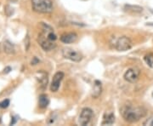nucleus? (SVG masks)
I'll return each instance as SVG.
<instances>
[{
  "label": "nucleus",
  "instance_id": "7ed1b4c3",
  "mask_svg": "<svg viewBox=\"0 0 153 126\" xmlns=\"http://www.w3.org/2000/svg\"><path fill=\"white\" fill-rule=\"evenodd\" d=\"M115 49L118 51H127L133 47V43L131 39L126 36H123L118 38L115 41Z\"/></svg>",
  "mask_w": 153,
  "mask_h": 126
},
{
  "label": "nucleus",
  "instance_id": "dca6fc26",
  "mask_svg": "<svg viewBox=\"0 0 153 126\" xmlns=\"http://www.w3.org/2000/svg\"><path fill=\"white\" fill-rule=\"evenodd\" d=\"M41 73H42V76L39 78V81H40L41 85L43 87L45 88L47 86V84H48V75L45 72H41Z\"/></svg>",
  "mask_w": 153,
  "mask_h": 126
},
{
  "label": "nucleus",
  "instance_id": "4468645a",
  "mask_svg": "<svg viewBox=\"0 0 153 126\" xmlns=\"http://www.w3.org/2000/svg\"><path fill=\"white\" fill-rule=\"evenodd\" d=\"M124 9L128 12L133 13H141L143 11V8L139 5H131V4H126L124 6Z\"/></svg>",
  "mask_w": 153,
  "mask_h": 126
},
{
  "label": "nucleus",
  "instance_id": "6ab92c4d",
  "mask_svg": "<svg viewBox=\"0 0 153 126\" xmlns=\"http://www.w3.org/2000/svg\"><path fill=\"white\" fill-rule=\"evenodd\" d=\"M146 25H147V26H151V27H153V22H149V23H147Z\"/></svg>",
  "mask_w": 153,
  "mask_h": 126
},
{
  "label": "nucleus",
  "instance_id": "6e6552de",
  "mask_svg": "<svg viewBox=\"0 0 153 126\" xmlns=\"http://www.w3.org/2000/svg\"><path fill=\"white\" fill-rule=\"evenodd\" d=\"M64 73L62 72H57L56 74L53 77L52 83L50 84V91L52 92H57L58 90L60 89L61 83L62 81L63 77H64Z\"/></svg>",
  "mask_w": 153,
  "mask_h": 126
},
{
  "label": "nucleus",
  "instance_id": "9d476101",
  "mask_svg": "<svg viewBox=\"0 0 153 126\" xmlns=\"http://www.w3.org/2000/svg\"><path fill=\"white\" fill-rule=\"evenodd\" d=\"M102 92V85L101 83L99 80H95V84H94V87H93V91H92V96L93 98H99L100 96L101 95Z\"/></svg>",
  "mask_w": 153,
  "mask_h": 126
},
{
  "label": "nucleus",
  "instance_id": "2eb2a0df",
  "mask_svg": "<svg viewBox=\"0 0 153 126\" xmlns=\"http://www.w3.org/2000/svg\"><path fill=\"white\" fill-rule=\"evenodd\" d=\"M144 60L146 63L151 67H153V54L152 53H150L148 55H146L145 57H144Z\"/></svg>",
  "mask_w": 153,
  "mask_h": 126
},
{
  "label": "nucleus",
  "instance_id": "0eeeda50",
  "mask_svg": "<svg viewBox=\"0 0 153 126\" xmlns=\"http://www.w3.org/2000/svg\"><path fill=\"white\" fill-rule=\"evenodd\" d=\"M139 74H140V72H139V68L131 67V68L126 71L124 75H123V77L127 82L134 84L139 79Z\"/></svg>",
  "mask_w": 153,
  "mask_h": 126
},
{
  "label": "nucleus",
  "instance_id": "20e7f679",
  "mask_svg": "<svg viewBox=\"0 0 153 126\" xmlns=\"http://www.w3.org/2000/svg\"><path fill=\"white\" fill-rule=\"evenodd\" d=\"M62 56L64 58L74 62H79L83 59V56L81 55V53L71 48H64L62 49Z\"/></svg>",
  "mask_w": 153,
  "mask_h": 126
},
{
  "label": "nucleus",
  "instance_id": "f257e3e1",
  "mask_svg": "<svg viewBox=\"0 0 153 126\" xmlns=\"http://www.w3.org/2000/svg\"><path fill=\"white\" fill-rule=\"evenodd\" d=\"M121 114L125 121L128 123H136L146 115V108L143 106H133L132 105L123 106L121 109Z\"/></svg>",
  "mask_w": 153,
  "mask_h": 126
},
{
  "label": "nucleus",
  "instance_id": "ddd939ff",
  "mask_svg": "<svg viewBox=\"0 0 153 126\" xmlns=\"http://www.w3.org/2000/svg\"><path fill=\"white\" fill-rule=\"evenodd\" d=\"M49 103V97L47 95L45 94H42L39 96V98H38V104H39V106L41 108H46Z\"/></svg>",
  "mask_w": 153,
  "mask_h": 126
},
{
  "label": "nucleus",
  "instance_id": "39448f33",
  "mask_svg": "<svg viewBox=\"0 0 153 126\" xmlns=\"http://www.w3.org/2000/svg\"><path fill=\"white\" fill-rule=\"evenodd\" d=\"M38 42L39 43V45L41 46L43 50L45 51H50L52 49H54L56 47V43L55 41H52L49 39L43 33H40L38 37Z\"/></svg>",
  "mask_w": 153,
  "mask_h": 126
},
{
  "label": "nucleus",
  "instance_id": "a211bd4d",
  "mask_svg": "<svg viewBox=\"0 0 153 126\" xmlns=\"http://www.w3.org/2000/svg\"><path fill=\"white\" fill-rule=\"evenodd\" d=\"M9 105V100H4V101H2L0 103V107L2 108H5V107H8V106Z\"/></svg>",
  "mask_w": 153,
  "mask_h": 126
},
{
  "label": "nucleus",
  "instance_id": "423d86ee",
  "mask_svg": "<svg viewBox=\"0 0 153 126\" xmlns=\"http://www.w3.org/2000/svg\"><path fill=\"white\" fill-rule=\"evenodd\" d=\"M93 114L94 113H93V111L91 108H89V107L84 108L79 115V118H78V125L82 126L87 125L93 118Z\"/></svg>",
  "mask_w": 153,
  "mask_h": 126
},
{
  "label": "nucleus",
  "instance_id": "f3484780",
  "mask_svg": "<svg viewBox=\"0 0 153 126\" xmlns=\"http://www.w3.org/2000/svg\"><path fill=\"white\" fill-rule=\"evenodd\" d=\"M143 125L145 126H153V114L152 116H150L146 121L143 123Z\"/></svg>",
  "mask_w": 153,
  "mask_h": 126
},
{
  "label": "nucleus",
  "instance_id": "f8f14e48",
  "mask_svg": "<svg viewBox=\"0 0 153 126\" xmlns=\"http://www.w3.org/2000/svg\"><path fill=\"white\" fill-rule=\"evenodd\" d=\"M3 49L6 54H9V55H14L15 53L14 44H12L9 41H5L3 43Z\"/></svg>",
  "mask_w": 153,
  "mask_h": 126
},
{
  "label": "nucleus",
  "instance_id": "1a4fd4ad",
  "mask_svg": "<svg viewBox=\"0 0 153 126\" xmlns=\"http://www.w3.org/2000/svg\"><path fill=\"white\" fill-rule=\"evenodd\" d=\"M77 39V35L75 33H66L61 36L60 40L63 43H72L76 42Z\"/></svg>",
  "mask_w": 153,
  "mask_h": 126
},
{
  "label": "nucleus",
  "instance_id": "f03ea898",
  "mask_svg": "<svg viewBox=\"0 0 153 126\" xmlns=\"http://www.w3.org/2000/svg\"><path fill=\"white\" fill-rule=\"evenodd\" d=\"M32 6L35 12L40 14H49L54 10L51 0H32Z\"/></svg>",
  "mask_w": 153,
  "mask_h": 126
},
{
  "label": "nucleus",
  "instance_id": "9b49d317",
  "mask_svg": "<svg viewBox=\"0 0 153 126\" xmlns=\"http://www.w3.org/2000/svg\"><path fill=\"white\" fill-rule=\"evenodd\" d=\"M115 122V115L112 112H105L103 117L102 125H111Z\"/></svg>",
  "mask_w": 153,
  "mask_h": 126
}]
</instances>
